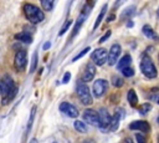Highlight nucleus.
<instances>
[{
    "label": "nucleus",
    "instance_id": "obj_1",
    "mask_svg": "<svg viewBox=\"0 0 159 143\" xmlns=\"http://www.w3.org/2000/svg\"><path fill=\"white\" fill-rule=\"evenodd\" d=\"M0 93L3 96L2 105L10 103L15 98V96L18 95V86L15 85L11 76L6 75L3 77L2 81H0Z\"/></svg>",
    "mask_w": 159,
    "mask_h": 143
},
{
    "label": "nucleus",
    "instance_id": "obj_2",
    "mask_svg": "<svg viewBox=\"0 0 159 143\" xmlns=\"http://www.w3.org/2000/svg\"><path fill=\"white\" fill-rule=\"evenodd\" d=\"M23 9H24L25 18H26L31 24H39V23H41V21L45 19L44 11H42L39 6H36V5H34V4L26 3Z\"/></svg>",
    "mask_w": 159,
    "mask_h": 143
},
{
    "label": "nucleus",
    "instance_id": "obj_3",
    "mask_svg": "<svg viewBox=\"0 0 159 143\" xmlns=\"http://www.w3.org/2000/svg\"><path fill=\"white\" fill-rule=\"evenodd\" d=\"M140 71L142 74L147 77V79H155L158 72H157V67L153 62V60L148 56V55H143L142 56V60H140Z\"/></svg>",
    "mask_w": 159,
    "mask_h": 143
},
{
    "label": "nucleus",
    "instance_id": "obj_4",
    "mask_svg": "<svg viewBox=\"0 0 159 143\" xmlns=\"http://www.w3.org/2000/svg\"><path fill=\"white\" fill-rule=\"evenodd\" d=\"M77 95H78L80 101H81L82 105L90 106V105L93 103V98H92L90 87H88L86 84H84V82H78V85H77Z\"/></svg>",
    "mask_w": 159,
    "mask_h": 143
},
{
    "label": "nucleus",
    "instance_id": "obj_5",
    "mask_svg": "<svg viewBox=\"0 0 159 143\" xmlns=\"http://www.w3.org/2000/svg\"><path fill=\"white\" fill-rule=\"evenodd\" d=\"M107 61H108V52L103 47H100V49L95 50L91 55V62L95 66H103Z\"/></svg>",
    "mask_w": 159,
    "mask_h": 143
},
{
    "label": "nucleus",
    "instance_id": "obj_6",
    "mask_svg": "<svg viewBox=\"0 0 159 143\" xmlns=\"http://www.w3.org/2000/svg\"><path fill=\"white\" fill-rule=\"evenodd\" d=\"M108 86H110V84H108V81H107V80H105V79L96 80V81L93 82V86H92V92H93V96H95L96 98L102 97V96H103V95L107 92Z\"/></svg>",
    "mask_w": 159,
    "mask_h": 143
},
{
    "label": "nucleus",
    "instance_id": "obj_7",
    "mask_svg": "<svg viewBox=\"0 0 159 143\" xmlns=\"http://www.w3.org/2000/svg\"><path fill=\"white\" fill-rule=\"evenodd\" d=\"M28 65V52L26 50H19L14 57V66L18 71H24Z\"/></svg>",
    "mask_w": 159,
    "mask_h": 143
},
{
    "label": "nucleus",
    "instance_id": "obj_8",
    "mask_svg": "<svg viewBox=\"0 0 159 143\" xmlns=\"http://www.w3.org/2000/svg\"><path fill=\"white\" fill-rule=\"evenodd\" d=\"M84 119H85L87 123H90L91 126H93V127H97V128L101 127V118H100V115H98V112L95 111V110H91V108L86 110V111L84 112Z\"/></svg>",
    "mask_w": 159,
    "mask_h": 143
},
{
    "label": "nucleus",
    "instance_id": "obj_9",
    "mask_svg": "<svg viewBox=\"0 0 159 143\" xmlns=\"http://www.w3.org/2000/svg\"><path fill=\"white\" fill-rule=\"evenodd\" d=\"M122 52V49H121V45L119 44H113L110 49V52H108V65L110 66H113L116 65L118 61H119V55Z\"/></svg>",
    "mask_w": 159,
    "mask_h": 143
},
{
    "label": "nucleus",
    "instance_id": "obj_10",
    "mask_svg": "<svg viewBox=\"0 0 159 143\" xmlns=\"http://www.w3.org/2000/svg\"><path fill=\"white\" fill-rule=\"evenodd\" d=\"M60 111L66 115L67 117H71V118H76L78 117V110L76 108V106H73L72 103L70 102H61L60 103Z\"/></svg>",
    "mask_w": 159,
    "mask_h": 143
},
{
    "label": "nucleus",
    "instance_id": "obj_11",
    "mask_svg": "<svg viewBox=\"0 0 159 143\" xmlns=\"http://www.w3.org/2000/svg\"><path fill=\"white\" fill-rule=\"evenodd\" d=\"M96 75V66L90 61L86 66H85V70H84V72H82V77H81V82L86 84V82H90L93 80Z\"/></svg>",
    "mask_w": 159,
    "mask_h": 143
},
{
    "label": "nucleus",
    "instance_id": "obj_12",
    "mask_svg": "<svg viewBox=\"0 0 159 143\" xmlns=\"http://www.w3.org/2000/svg\"><path fill=\"white\" fill-rule=\"evenodd\" d=\"M98 115H100V118H101V127H100V129H102V131H108V127H110L112 116L110 115V112H108L105 107L100 108Z\"/></svg>",
    "mask_w": 159,
    "mask_h": 143
},
{
    "label": "nucleus",
    "instance_id": "obj_13",
    "mask_svg": "<svg viewBox=\"0 0 159 143\" xmlns=\"http://www.w3.org/2000/svg\"><path fill=\"white\" fill-rule=\"evenodd\" d=\"M129 129L132 131H139L140 132H149L150 131V124L147 122V121H134L132 123H129Z\"/></svg>",
    "mask_w": 159,
    "mask_h": 143
},
{
    "label": "nucleus",
    "instance_id": "obj_14",
    "mask_svg": "<svg viewBox=\"0 0 159 143\" xmlns=\"http://www.w3.org/2000/svg\"><path fill=\"white\" fill-rule=\"evenodd\" d=\"M121 118L122 116L119 115V111L114 112V115L112 116V119H111V123H110V127H108V131L110 132H114L118 127H119V122H121Z\"/></svg>",
    "mask_w": 159,
    "mask_h": 143
},
{
    "label": "nucleus",
    "instance_id": "obj_15",
    "mask_svg": "<svg viewBox=\"0 0 159 143\" xmlns=\"http://www.w3.org/2000/svg\"><path fill=\"white\" fill-rule=\"evenodd\" d=\"M15 39L20 42H25V44H31L32 42V36L31 34H29L28 31H21L19 34L15 35Z\"/></svg>",
    "mask_w": 159,
    "mask_h": 143
},
{
    "label": "nucleus",
    "instance_id": "obj_16",
    "mask_svg": "<svg viewBox=\"0 0 159 143\" xmlns=\"http://www.w3.org/2000/svg\"><path fill=\"white\" fill-rule=\"evenodd\" d=\"M131 63H132V57H131V55H124L118 62H117V67H118V70H123V68H126V67H129L131 66Z\"/></svg>",
    "mask_w": 159,
    "mask_h": 143
},
{
    "label": "nucleus",
    "instance_id": "obj_17",
    "mask_svg": "<svg viewBox=\"0 0 159 143\" xmlns=\"http://www.w3.org/2000/svg\"><path fill=\"white\" fill-rule=\"evenodd\" d=\"M127 100H128V103H129L132 107L137 106V103H138V96H137V93H135L134 90H129V91H128V93H127Z\"/></svg>",
    "mask_w": 159,
    "mask_h": 143
},
{
    "label": "nucleus",
    "instance_id": "obj_18",
    "mask_svg": "<svg viewBox=\"0 0 159 143\" xmlns=\"http://www.w3.org/2000/svg\"><path fill=\"white\" fill-rule=\"evenodd\" d=\"M107 8H108V5H107V4H105V5L102 6V9H101V13L98 14V16H97V19H96V21H95V25H93V30H96V29L100 26V24L102 23L103 18H105V14H106V11H107Z\"/></svg>",
    "mask_w": 159,
    "mask_h": 143
},
{
    "label": "nucleus",
    "instance_id": "obj_19",
    "mask_svg": "<svg viewBox=\"0 0 159 143\" xmlns=\"http://www.w3.org/2000/svg\"><path fill=\"white\" fill-rule=\"evenodd\" d=\"M134 13H135V6H134V5H132V6L127 8V9H124V10L122 11V14H121V20H128Z\"/></svg>",
    "mask_w": 159,
    "mask_h": 143
},
{
    "label": "nucleus",
    "instance_id": "obj_20",
    "mask_svg": "<svg viewBox=\"0 0 159 143\" xmlns=\"http://www.w3.org/2000/svg\"><path fill=\"white\" fill-rule=\"evenodd\" d=\"M73 127H75V129H76L77 132H80V133H87V126L85 124L84 121H80V119L75 121Z\"/></svg>",
    "mask_w": 159,
    "mask_h": 143
},
{
    "label": "nucleus",
    "instance_id": "obj_21",
    "mask_svg": "<svg viewBox=\"0 0 159 143\" xmlns=\"http://www.w3.org/2000/svg\"><path fill=\"white\" fill-rule=\"evenodd\" d=\"M142 31H143V34H144L145 37H148V39H157V35H155L154 30L149 25H144L142 28Z\"/></svg>",
    "mask_w": 159,
    "mask_h": 143
},
{
    "label": "nucleus",
    "instance_id": "obj_22",
    "mask_svg": "<svg viewBox=\"0 0 159 143\" xmlns=\"http://www.w3.org/2000/svg\"><path fill=\"white\" fill-rule=\"evenodd\" d=\"M55 5V2L52 0H41V6H42V10H46V11H51L52 8Z\"/></svg>",
    "mask_w": 159,
    "mask_h": 143
},
{
    "label": "nucleus",
    "instance_id": "obj_23",
    "mask_svg": "<svg viewBox=\"0 0 159 143\" xmlns=\"http://www.w3.org/2000/svg\"><path fill=\"white\" fill-rule=\"evenodd\" d=\"M152 110V105L150 103H148V102H145V103H143V105H140L139 107H138V112H139V115H147L149 111Z\"/></svg>",
    "mask_w": 159,
    "mask_h": 143
},
{
    "label": "nucleus",
    "instance_id": "obj_24",
    "mask_svg": "<svg viewBox=\"0 0 159 143\" xmlns=\"http://www.w3.org/2000/svg\"><path fill=\"white\" fill-rule=\"evenodd\" d=\"M112 85H113L116 89H119V87H122V86L124 85V80H123L122 77L114 75V76L112 77Z\"/></svg>",
    "mask_w": 159,
    "mask_h": 143
},
{
    "label": "nucleus",
    "instance_id": "obj_25",
    "mask_svg": "<svg viewBox=\"0 0 159 143\" xmlns=\"http://www.w3.org/2000/svg\"><path fill=\"white\" fill-rule=\"evenodd\" d=\"M35 113H36V107H32L31 113H30V118H29V122H28V127H26V133H29V132L31 131V128H32V123H34Z\"/></svg>",
    "mask_w": 159,
    "mask_h": 143
},
{
    "label": "nucleus",
    "instance_id": "obj_26",
    "mask_svg": "<svg viewBox=\"0 0 159 143\" xmlns=\"http://www.w3.org/2000/svg\"><path fill=\"white\" fill-rule=\"evenodd\" d=\"M37 67V52L35 51L32 54V58H31V66H30V74H32Z\"/></svg>",
    "mask_w": 159,
    "mask_h": 143
},
{
    "label": "nucleus",
    "instance_id": "obj_27",
    "mask_svg": "<svg viewBox=\"0 0 159 143\" xmlns=\"http://www.w3.org/2000/svg\"><path fill=\"white\" fill-rule=\"evenodd\" d=\"M71 25H72V20L70 19V20H67V21H66V23H65V24L62 25L61 30L58 31V36H62V35H63L65 32H67V30L70 29V26H71Z\"/></svg>",
    "mask_w": 159,
    "mask_h": 143
},
{
    "label": "nucleus",
    "instance_id": "obj_28",
    "mask_svg": "<svg viewBox=\"0 0 159 143\" xmlns=\"http://www.w3.org/2000/svg\"><path fill=\"white\" fill-rule=\"evenodd\" d=\"M90 50H91V47H85L84 50H81V51H80V52H78V54H77V55H76V56L72 58V62H76L77 60H80L81 57H84V56H85V55H86V54H87Z\"/></svg>",
    "mask_w": 159,
    "mask_h": 143
},
{
    "label": "nucleus",
    "instance_id": "obj_29",
    "mask_svg": "<svg viewBox=\"0 0 159 143\" xmlns=\"http://www.w3.org/2000/svg\"><path fill=\"white\" fill-rule=\"evenodd\" d=\"M121 72L123 74V76L124 77H132L133 75H134V70H133V67H126V68H123Z\"/></svg>",
    "mask_w": 159,
    "mask_h": 143
},
{
    "label": "nucleus",
    "instance_id": "obj_30",
    "mask_svg": "<svg viewBox=\"0 0 159 143\" xmlns=\"http://www.w3.org/2000/svg\"><path fill=\"white\" fill-rule=\"evenodd\" d=\"M135 139H137V143H147V139L142 134V133H135Z\"/></svg>",
    "mask_w": 159,
    "mask_h": 143
},
{
    "label": "nucleus",
    "instance_id": "obj_31",
    "mask_svg": "<svg viewBox=\"0 0 159 143\" xmlns=\"http://www.w3.org/2000/svg\"><path fill=\"white\" fill-rule=\"evenodd\" d=\"M111 35H112V31H111V30H108V31H107V32H106V34H105V35H103V36L100 39V41H98V42H100V44L106 42V41L110 39V36H111Z\"/></svg>",
    "mask_w": 159,
    "mask_h": 143
},
{
    "label": "nucleus",
    "instance_id": "obj_32",
    "mask_svg": "<svg viewBox=\"0 0 159 143\" xmlns=\"http://www.w3.org/2000/svg\"><path fill=\"white\" fill-rule=\"evenodd\" d=\"M70 79H71V74L68 72V71H67V72L63 75V79H62V82L63 84H67L68 81H70Z\"/></svg>",
    "mask_w": 159,
    "mask_h": 143
},
{
    "label": "nucleus",
    "instance_id": "obj_33",
    "mask_svg": "<svg viewBox=\"0 0 159 143\" xmlns=\"http://www.w3.org/2000/svg\"><path fill=\"white\" fill-rule=\"evenodd\" d=\"M114 19H116V15H114L113 13H112V14H110V15L107 16V21H108V23H110V21H113Z\"/></svg>",
    "mask_w": 159,
    "mask_h": 143
},
{
    "label": "nucleus",
    "instance_id": "obj_34",
    "mask_svg": "<svg viewBox=\"0 0 159 143\" xmlns=\"http://www.w3.org/2000/svg\"><path fill=\"white\" fill-rule=\"evenodd\" d=\"M50 47H51V42H50V41L45 42V44H44V46H42V49H44V50H49Z\"/></svg>",
    "mask_w": 159,
    "mask_h": 143
},
{
    "label": "nucleus",
    "instance_id": "obj_35",
    "mask_svg": "<svg viewBox=\"0 0 159 143\" xmlns=\"http://www.w3.org/2000/svg\"><path fill=\"white\" fill-rule=\"evenodd\" d=\"M122 143H134V142H133V139H132L131 137H127V138H124V139L122 141Z\"/></svg>",
    "mask_w": 159,
    "mask_h": 143
},
{
    "label": "nucleus",
    "instance_id": "obj_36",
    "mask_svg": "<svg viewBox=\"0 0 159 143\" xmlns=\"http://www.w3.org/2000/svg\"><path fill=\"white\" fill-rule=\"evenodd\" d=\"M81 143H96L93 139H86V141H84V142H81Z\"/></svg>",
    "mask_w": 159,
    "mask_h": 143
},
{
    "label": "nucleus",
    "instance_id": "obj_37",
    "mask_svg": "<svg viewBox=\"0 0 159 143\" xmlns=\"http://www.w3.org/2000/svg\"><path fill=\"white\" fill-rule=\"evenodd\" d=\"M127 26H128V28H129V26H133V23H132V21H128V23H127Z\"/></svg>",
    "mask_w": 159,
    "mask_h": 143
},
{
    "label": "nucleus",
    "instance_id": "obj_38",
    "mask_svg": "<svg viewBox=\"0 0 159 143\" xmlns=\"http://www.w3.org/2000/svg\"><path fill=\"white\" fill-rule=\"evenodd\" d=\"M31 143H37V141H36V139H32V141H31Z\"/></svg>",
    "mask_w": 159,
    "mask_h": 143
},
{
    "label": "nucleus",
    "instance_id": "obj_39",
    "mask_svg": "<svg viewBox=\"0 0 159 143\" xmlns=\"http://www.w3.org/2000/svg\"><path fill=\"white\" fill-rule=\"evenodd\" d=\"M157 121H158V123H159V115H158V118H157Z\"/></svg>",
    "mask_w": 159,
    "mask_h": 143
},
{
    "label": "nucleus",
    "instance_id": "obj_40",
    "mask_svg": "<svg viewBox=\"0 0 159 143\" xmlns=\"http://www.w3.org/2000/svg\"><path fill=\"white\" fill-rule=\"evenodd\" d=\"M157 138H158V143H159V134H158V137H157Z\"/></svg>",
    "mask_w": 159,
    "mask_h": 143
},
{
    "label": "nucleus",
    "instance_id": "obj_41",
    "mask_svg": "<svg viewBox=\"0 0 159 143\" xmlns=\"http://www.w3.org/2000/svg\"><path fill=\"white\" fill-rule=\"evenodd\" d=\"M157 102H158V105H159V98H158V101H157Z\"/></svg>",
    "mask_w": 159,
    "mask_h": 143
},
{
    "label": "nucleus",
    "instance_id": "obj_42",
    "mask_svg": "<svg viewBox=\"0 0 159 143\" xmlns=\"http://www.w3.org/2000/svg\"><path fill=\"white\" fill-rule=\"evenodd\" d=\"M158 16H159V9H158Z\"/></svg>",
    "mask_w": 159,
    "mask_h": 143
},
{
    "label": "nucleus",
    "instance_id": "obj_43",
    "mask_svg": "<svg viewBox=\"0 0 159 143\" xmlns=\"http://www.w3.org/2000/svg\"><path fill=\"white\" fill-rule=\"evenodd\" d=\"M52 143H57V142H52Z\"/></svg>",
    "mask_w": 159,
    "mask_h": 143
},
{
    "label": "nucleus",
    "instance_id": "obj_44",
    "mask_svg": "<svg viewBox=\"0 0 159 143\" xmlns=\"http://www.w3.org/2000/svg\"><path fill=\"white\" fill-rule=\"evenodd\" d=\"M158 60H159V55H158Z\"/></svg>",
    "mask_w": 159,
    "mask_h": 143
}]
</instances>
